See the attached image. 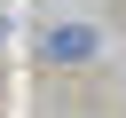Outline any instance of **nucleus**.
I'll use <instances>...</instances> for the list:
<instances>
[{
    "label": "nucleus",
    "instance_id": "1",
    "mask_svg": "<svg viewBox=\"0 0 126 118\" xmlns=\"http://www.w3.org/2000/svg\"><path fill=\"white\" fill-rule=\"evenodd\" d=\"M102 55H110L102 16H79V8H63V0H47V8L32 16V31H24L32 79H87V71H102Z\"/></svg>",
    "mask_w": 126,
    "mask_h": 118
}]
</instances>
